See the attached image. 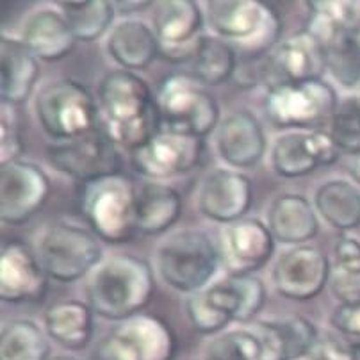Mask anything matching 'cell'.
Listing matches in <instances>:
<instances>
[{"label":"cell","instance_id":"26","mask_svg":"<svg viewBox=\"0 0 360 360\" xmlns=\"http://www.w3.org/2000/svg\"><path fill=\"white\" fill-rule=\"evenodd\" d=\"M111 58L127 72L145 70L159 56V41L139 20H123L112 29L108 39Z\"/></svg>","mask_w":360,"mask_h":360},{"label":"cell","instance_id":"24","mask_svg":"<svg viewBox=\"0 0 360 360\" xmlns=\"http://www.w3.org/2000/svg\"><path fill=\"white\" fill-rule=\"evenodd\" d=\"M268 229L276 241L302 246L318 236L319 223L309 200L300 195H282L269 207Z\"/></svg>","mask_w":360,"mask_h":360},{"label":"cell","instance_id":"6","mask_svg":"<svg viewBox=\"0 0 360 360\" xmlns=\"http://www.w3.org/2000/svg\"><path fill=\"white\" fill-rule=\"evenodd\" d=\"M43 131L61 141L82 138L98 129V108L88 88L70 79L46 84L36 96Z\"/></svg>","mask_w":360,"mask_h":360},{"label":"cell","instance_id":"35","mask_svg":"<svg viewBox=\"0 0 360 360\" xmlns=\"http://www.w3.org/2000/svg\"><path fill=\"white\" fill-rule=\"evenodd\" d=\"M186 312H188L189 321L195 326L196 332L203 333V335L221 332L234 321L232 316L225 311L218 296L214 295L212 288L202 289L189 296L188 303H186Z\"/></svg>","mask_w":360,"mask_h":360},{"label":"cell","instance_id":"9","mask_svg":"<svg viewBox=\"0 0 360 360\" xmlns=\"http://www.w3.org/2000/svg\"><path fill=\"white\" fill-rule=\"evenodd\" d=\"M38 257L46 275L59 282H75L98 266L102 246L86 229L58 223L43 232Z\"/></svg>","mask_w":360,"mask_h":360},{"label":"cell","instance_id":"36","mask_svg":"<svg viewBox=\"0 0 360 360\" xmlns=\"http://www.w3.org/2000/svg\"><path fill=\"white\" fill-rule=\"evenodd\" d=\"M234 302V321H252L266 302V288L253 275H229L223 278Z\"/></svg>","mask_w":360,"mask_h":360},{"label":"cell","instance_id":"30","mask_svg":"<svg viewBox=\"0 0 360 360\" xmlns=\"http://www.w3.org/2000/svg\"><path fill=\"white\" fill-rule=\"evenodd\" d=\"M330 288L341 305L360 303V241L341 238L333 246Z\"/></svg>","mask_w":360,"mask_h":360},{"label":"cell","instance_id":"29","mask_svg":"<svg viewBox=\"0 0 360 360\" xmlns=\"http://www.w3.org/2000/svg\"><path fill=\"white\" fill-rule=\"evenodd\" d=\"M314 202L321 218L333 229L353 230L360 226V189L346 180H330L319 186Z\"/></svg>","mask_w":360,"mask_h":360},{"label":"cell","instance_id":"33","mask_svg":"<svg viewBox=\"0 0 360 360\" xmlns=\"http://www.w3.org/2000/svg\"><path fill=\"white\" fill-rule=\"evenodd\" d=\"M49 342L36 323L20 319L2 330L0 360H49Z\"/></svg>","mask_w":360,"mask_h":360},{"label":"cell","instance_id":"12","mask_svg":"<svg viewBox=\"0 0 360 360\" xmlns=\"http://www.w3.org/2000/svg\"><path fill=\"white\" fill-rule=\"evenodd\" d=\"M49 159L56 169L84 184L120 175L123 168L122 153L100 129L82 138L52 145Z\"/></svg>","mask_w":360,"mask_h":360},{"label":"cell","instance_id":"23","mask_svg":"<svg viewBox=\"0 0 360 360\" xmlns=\"http://www.w3.org/2000/svg\"><path fill=\"white\" fill-rule=\"evenodd\" d=\"M0 96L2 102L20 105L27 102L39 77L38 59L29 52L22 39L2 36L0 38Z\"/></svg>","mask_w":360,"mask_h":360},{"label":"cell","instance_id":"25","mask_svg":"<svg viewBox=\"0 0 360 360\" xmlns=\"http://www.w3.org/2000/svg\"><path fill=\"white\" fill-rule=\"evenodd\" d=\"M182 212V198L173 188L159 182H146L136 196L138 234L159 236L172 229Z\"/></svg>","mask_w":360,"mask_h":360},{"label":"cell","instance_id":"15","mask_svg":"<svg viewBox=\"0 0 360 360\" xmlns=\"http://www.w3.org/2000/svg\"><path fill=\"white\" fill-rule=\"evenodd\" d=\"M49 275L31 246L20 239L4 243L0 252V298L6 303H41Z\"/></svg>","mask_w":360,"mask_h":360},{"label":"cell","instance_id":"37","mask_svg":"<svg viewBox=\"0 0 360 360\" xmlns=\"http://www.w3.org/2000/svg\"><path fill=\"white\" fill-rule=\"evenodd\" d=\"M330 136L341 152L360 153V96H346L330 120Z\"/></svg>","mask_w":360,"mask_h":360},{"label":"cell","instance_id":"20","mask_svg":"<svg viewBox=\"0 0 360 360\" xmlns=\"http://www.w3.org/2000/svg\"><path fill=\"white\" fill-rule=\"evenodd\" d=\"M253 200L252 180L232 169H214L200 188V211L219 223H234L250 211Z\"/></svg>","mask_w":360,"mask_h":360},{"label":"cell","instance_id":"42","mask_svg":"<svg viewBox=\"0 0 360 360\" xmlns=\"http://www.w3.org/2000/svg\"><path fill=\"white\" fill-rule=\"evenodd\" d=\"M330 321H332L333 328H338L339 332L360 342V303H356V305H339L333 311Z\"/></svg>","mask_w":360,"mask_h":360},{"label":"cell","instance_id":"4","mask_svg":"<svg viewBox=\"0 0 360 360\" xmlns=\"http://www.w3.org/2000/svg\"><path fill=\"white\" fill-rule=\"evenodd\" d=\"M218 248L207 234L180 230L162 241L158 250L159 275L169 288L180 292H198L218 269Z\"/></svg>","mask_w":360,"mask_h":360},{"label":"cell","instance_id":"2","mask_svg":"<svg viewBox=\"0 0 360 360\" xmlns=\"http://www.w3.org/2000/svg\"><path fill=\"white\" fill-rule=\"evenodd\" d=\"M155 289L152 268L145 259L120 253L100 264L88 285L93 312L111 321L134 318L150 303Z\"/></svg>","mask_w":360,"mask_h":360},{"label":"cell","instance_id":"11","mask_svg":"<svg viewBox=\"0 0 360 360\" xmlns=\"http://www.w3.org/2000/svg\"><path fill=\"white\" fill-rule=\"evenodd\" d=\"M338 105V95L323 79L276 86L266 95V112L282 129L321 125L326 120H332Z\"/></svg>","mask_w":360,"mask_h":360},{"label":"cell","instance_id":"43","mask_svg":"<svg viewBox=\"0 0 360 360\" xmlns=\"http://www.w3.org/2000/svg\"><path fill=\"white\" fill-rule=\"evenodd\" d=\"M311 360H352V345H346L341 339L326 335L319 339L312 352L309 353Z\"/></svg>","mask_w":360,"mask_h":360},{"label":"cell","instance_id":"31","mask_svg":"<svg viewBox=\"0 0 360 360\" xmlns=\"http://www.w3.org/2000/svg\"><path fill=\"white\" fill-rule=\"evenodd\" d=\"M307 8L311 13L307 32L325 46L338 34L360 25V6L353 2H307Z\"/></svg>","mask_w":360,"mask_h":360},{"label":"cell","instance_id":"7","mask_svg":"<svg viewBox=\"0 0 360 360\" xmlns=\"http://www.w3.org/2000/svg\"><path fill=\"white\" fill-rule=\"evenodd\" d=\"M209 25L221 39L239 43L255 54H266L276 45L282 22L266 2L211 0L205 6Z\"/></svg>","mask_w":360,"mask_h":360},{"label":"cell","instance_id":"5","mask_svg":"<svg viewBox=\"0 0 360 360\" xmlns=\"http://www.w3.org/2000/svg\"><path fill=\"white\" fill-rule=\"evenodd\" d=\"M158 109L166 131L205 138L219 125V105L193 75L168 77L159 88Z\"/></svg>","mask_w":360,"mask_h":360},{"label":"cell","instance_id":"38","mask_svg":"<svg viewBox=\"0 0 360 360\" xmlns=\"http://www.w3.org/2000/svg\"><path fill=\"white\" fill-rule=\"evenodd\" d=\"M209 360H262L261 342L253 330L226 332L212 341Z\"/></svg>","mask_w":360,"mask_h":360},{"label":"cell","instance_id":"13","mask_svg":"<svg viewBox=\"0 0 360 360\" xmlns=\"http://www.w3.org/2000/svg\"><path fill=\"white\" fill-rule=\"evenodd\" d=\"M50 180L39 166L15 161L0 169V218L6 225H23L43 209Z\"/></svg>","mask_w":360,"mask_h":360},{"label":"cell","instance_id":"22","mask_svg":"<svg viewBox=\"0 0 360 360\" xmlns=\"http://www.w3.org/2000/svg\"><path fill=\"white\" fill-rule=\"evenodd\" d=\"M22 43L36 59L56 63L72 54L77 38L63 13L41 9L25 22Z\"/></svg>","mask_w":360,"mask_h":360},{"label":"cell","instance_id":"32","mask_svg":"<svg viewBox=\"0 0 360 360\" xmlns=\"http://www.w3.org/2000/svg\"><path fill=\"white\" fill-rule=\"evenodd\" d=\"M63 16L73 36L81 41H95L104 34L115 18V6L104 0L88 2H59Z\"/></svg>","mask_w":360,"mask_h":360},{"label":"cell","instance_id":"41","mask_svg":"<svg viewBox=\"0 0 360 360\" xmlns=\"http://www.w3.org/2000/svg\"><path fill=\"white\" fill-rule=\"evenodd\" d=\"M253 333L261 342L262 360H289L288 349H285L284 338L280 333L276 321H261L257 323Z\"/></svg>","mask_w":360,"mask_h":360},{"label":"cell","instance_id":"28","mask_svg":"<svg viewBox=\"0 0 360 360\" xmlns=\"http://www.w3.org/2000/svg\"><path fill=\"white\" fill-rule=\"evenodd\" d=\"M193 77L203 86H219L238 72L234 46L218 36H202L191 58Z\"/></svg>","mask_w":360,"mask_h":360},{"label":"cell","instance_id":"46","mask_svg":"<svg viewBox=\"0 0 360 360\" xmlns=\"http://www.w3.org/2000/svg\"><path fill=\"white\" fill-rule=\"evenodd\" d=\"M49 360H77V359H73V356H68V355H58V356H52V359Z\"/></svg>","mask_w":360,"mask_h":360},{"label":"cell","instance_id":"8","mask_svg":"<svg viewBox=\"0 0 360 360\" xmlns=\"http://www.w3.org/2000/svg\"><path fill=\"white\" fill-rule=\"evenodd\" d=\"M179 342L166 319L138 314L120 321L96 346V360H175Z\"/></svg>","mask_w":360,"mask_h":360},{"label":"cell","instance_id":"21","mask_svg":"<svg viewBox=\"0 0 360 360\" xmlns=\"http://www.w3.org/2000/svg\"><path fill=\"white\" fill-rule=\"evenodd\" d=\"M216 146L225 162L234 168H252L266 152V136L250 111H236L223 118L216 131Z\"/></svg>","mask_w":360,"mask_h":360},{"label":"cell","instance_id":"18","mask_svg":"<svg viewBox=\"0 0 360 360\" xmlns=\"http://www.w3.org/2000/svg\"><path fill=\"white\" fill-rule=\"evenodd\" d=\"M159 56L169 63L191 61L203 27L202 9L193 0L159 2L153 16Z\"/></svg>","mask_w":360,"mask_h":360},{"label":"cell","instance_id":"44","mask_svg":"<svg viewBox=\"0 0 360 360\" xmlns=\"http://www.w3.org/2000/svg\"><path fill=\"white\" fill-rule=\"evenodd\" d=\"M348 169H349V173H352L353 179H355L356 182L360 184V153L352 155V159H349V162H348Z\"/></svg>","mask_w":360,"mask_h":360},{"label":"cell","instance_id":"17","mask_svg":"<svg viewBox=\"0 0 360 360\" xmlns=\"http://www.w3.org/2000/svg\"><path fill=\"white\" fill-rule=\"evenodd\" d=\"M341 148L330 132L300 131L280 136L273 145L271 166L280 176L298 179L316 172L321 166L338 161Z\"/></svg>","mask_w":360,"mask_h":360},{"label":"cell","instance_id":"34","mask_svg":"<svg viewBox=\"0 0 360 360\" xmlns=\"http://www.w3.org/2000/svg\"><path fill=\"white\" fill-rule=\"evenodd\" d=\"M328 70L346 88L360 82V25L338 34L326 45Z\"/></svg>","mask_w":360,"mask_h":360},{"label":"cell","instance_id":"19","mask_svg":"<svg viewBox=\"0 0 360 360\" xmlns=\"http://www.w3.org/2000/svg\"><path fill=\"white\" fill-rule=\"evenodd\" d=\"M275 253V238L259 219L243 218L223 229L219 257L230 275H252Z\"/></svg>","mask_w":360,"mask_h":360},{"label":"cell","instance_id":"16","mask_svg":"<svg viewBox=\"0 0 360 360\" xmlns=\"http://www.w3.org/2000/svg\"><path fill=\"white\" fill-rule=\"evenodd\" d=\"M330 280L328 257L316 246H295L278 257L273 284L280 296L296 302L312 300Z\"/></svg>","mask_w":360,"mask_h":360},{"label":"cell","instance_id":"47","mask_svg":"<svg viewBox=\"0 0 360 360\" xmlns=\"http://www.w3.org/2000/svg\"><path fill=\"white\" fill-rule=\"evenodd\" d=\"M91 360H96V359H95V356H91Z\"/></svg>","mask_w":360,"mask_h":360},{"label":"cell","instance_id":"1","mask_svg":"<svg viewBox=\"0 0 360 360\" xmlns=\"http://www.w3.org/2000/svg\"><path fill=\"white\" fill-rule=\"evenodd\" d=\"M98 129L116 146L141 148L159 132L158 100L141 77L127 70L108 73L98 86Z\"/></svg>","mask_w":360,"mask_h":360},{"label":"cell","instance_id":"27","mask_svg":"<svg viewBox=\"0 0 360 360\" xmlns=\"http://www.w3.org/2000/svg\"><path fill=\"white\" fill-rule=\"evenodd\" d=\"M45 328L63 348L82 352L93 338V309L79 300L56 303L46 309Z\"/></svg>","mask_w":360,"mask_h":360},{"label":"cell","instance_id":"45","mask_svg":"<svg viewBox=\"0 0 360 360\" xmlns=\"http://www.w3.org/2000/svg\"><path fill=\"white\" fill-rule=\"evenodd\" d=\"M352 360H360V342L352 345Z\"/></svg>","mask_w":360,"mask_h":360},{"label":"cell","instance_id":"10","mask_svg":"<svg viewBox=\"0 0 360 360\" xmlns=\"http://www.w3.org/2000/svg\"><path fill=\"white\" fill-rule=\"evenodd\" d=\"M257 66L259 82H264L268 89L282 84L319 81L328 70L326 46L311 32L303 31L276 43L259 58Z\"/></svg>","mask_w":360,"mask_h":360},{"label":"cell","instance_id":"3","mask_svg":"<svg viewBox=\"0 0 360 360\" xmlns=\"http://www.w3.org/2000/svg\"><path fill=\"white\" fill-rule=\"evenodd\" d=\"M136 196L132 180L125 175L105 176L84 184L81 207L86 221L102 241L122 245L138 234Z\"/></svg>","mask_w":360,"mask_h":360},{"label":"cell","instance_id":"39","mask_svg":"<svg viewBox=\"0 0 360 360\" xmlns=\"http://www.w3.org/2000/svg\"><path fill=\"white\" fill-rule=\"evenodd\" d=\"M276 323H278L280 333L284 338L289 360H296L309 355L316 346V342L319 341L318 328L302 316H291V318L278 319Z\"/></svg>","mask_w":360,"mask_h":360},{"label":"cell","instance_id":"14","mask_svg":"<svg viewBox=\"0 0 360 360\" xmlns=\"http://www.w3.org/2000/svg\"><path fill=\"white\" fill-rule=\"evenodd\" d=\"M205 150L202 138L159 131L141 148L131 152L132 166L150 179H169L182 175L200 165Z\"/></svg>","mask_w":360,"mask_h":360},{"label":"cell","instance_id":"40","mask_svg":"<svg viewBox=\"0 0 360 360\" xmlns=\"http://www.w3.org/2000/svg\"><path fill=\"white\" fill-rule=\"evenodd\" d=\"M22 150V129H20L16 105L2 102V108H0V162L2 166L18 161Z\"/></svg>","mask_w":360,"mask_h":360}]
</instances>
